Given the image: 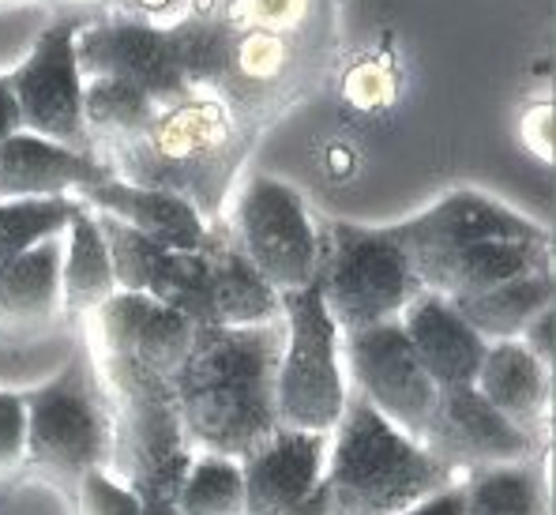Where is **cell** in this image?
Returning a JSON list of instances; mask_svg holds the SVG:
<instances>
[{"label": "cell", "instance_id": "obj_38", "mask_svg": "<svg viewBox=\"0 0 556 515\" xmlns=\"http://www.w3.org/2000/svg\"><path fill=\"white\" fill-rule=\"evenodd\" d=\"M553 331H556V316H553V309H545V313L534 316V321L527 324V331L519 335L522 347H527L538 362L549 365V369H553Z\"/></svg>", "mask_w": 556, "mask_h": 515}, {"label": "cell", "instance_id": "obj_17", "mask_svg": "<svg viewBox=\"0 0 556 515\" xmlns=\"http://www.w3.org/2000/svg\"><path fill=\"white\" fill-rule=\"evenodd\" d=\"M79 203H87L91 211H110L121 223H128L132 230L147 234L151 241H159L162 249H181V252H200L211 244L218 223H207L185 196L169 192V188H151V185H132L110 177V181L87 185L79 192H72Z\"/></svg>", "mask_w": 556, "mask_h": 515}, {"label": "cell", "instance_id": "obj_8", "mask_svg": "<svg viewBox=\"0 0 556 515\" xmlns=\"http://www.w3.org/2000/svg\"><path fill=\"white\" fill-rule=\"evenodd\" d=\"M327 56H331V46L324 42L264 27H233L230 64L215 95L226 98L237 117L260 133L278 113L313 95Z\"/></svg>", "mask_w": 556, "mask_h": 515}, {"label": "cell", "instance_id": "obj_22", "mask_svg": "<svg viewBox=\"0 0 556 515\" xmlns=\"http://www.w3.org/2000/svg\"><path fill=\"white\" fill-rule=\"evenodd\" d=\"M203 256L211 267V324L241 328V324H267L282 316L278 290L252 267L226 223H218Z\"/></svg>", "mask_w": 556, "mask_h": 515}, {"label": "cell", "instance_id": "obj_31", "mask_svg": "<svg viewBox=\"0 0 556 515\" xmlns=\"http://www.w3.org/2000/svg\"><path fill=\"white\" fill-rule=\"evenodd\" d=\"M143 293H151L162 305L177 309L195 328L211 324V267L203 249L200 252L166 249L159 264H154L151 282H147Z\"/></svg>", "mask_w": 556, "mask_h": 515}, {"label": "cell", "instance_id": "obj_5", "mask_svg": "<svg viewBox=\"0 0 556 515\" xmlns=\"http://www.w3.org/2000/svg\"><path fill=\"white\" fill-rule=\"evenodd\" d=\"M20 395L27 411V463L76 501L79 481L110 463L113 414L102 376L87 357H68L49 380Z\"/></svg>", "mask_w": 556, "mask_h": 515}, {"label": "cell", "instance_id": "obj_32", "mask_svg": "<svg viewBox=\"0 0 556 515\" xmlns=\"http://www.w3.org/2000/svg\"><path fill=\"white\" fill-rule=\"evenodd\" d=\"M181 515H241L244 512V478L241 463L230 455H195L174 497Z\"/></svg>", "mask_w": 556, "mask_h": 515}, {"label": "cell", "instance_id": "obj_27", "mask_svg": "<svg viewBox=\"0 0 556 515\" xmlns=\"http://www.w3.org/2000/svg\"><path fill=\"white\" fill-rule=\"evenodd\" d=\"M166 27L188 87L192 91H215L226 76V64H230L233 23L218 12H207V8H188Z\"/></svg>", "mask_w": 556, "mask_h": 515}, {"label": "cell", "instance_id": "obj_40", "mask_svg": "<svg viewBox=\"0 0 556 515\" xmlns=\"http://www.w3.org/2000/svg\"><path fill=\"white\" fill-rule=\"evenodd\" d=\"M399 515H466V501H463V486H447L440 493L425 497V501L410 504Z\"/></svg>", "mask_w": 556, "mask_h": 515}, {"label": "cell", "instance_id": "obj_23", "mask_svg": "<svg viewBox=\"0 0 556 515\" xmlns=\"http://www.w3.org/2000/svg\"><path fill=\"white\" fill-rule=\"evenodd\" d=\"M64 237H49L35 249L0 264V328H42L61 309Z\"/></svg>", "mask_w": 556, "mask_h": 515}, {"label": "cell", "instance_id": "obj_43", "mask_svg": "<svg viewBox=\"0 0 556 515\" xmlns=\"http://www.w3.org/2000/svg\"><path fill=\"white\" fill-rule=\"evenodd\" d=\"M230 0H192V8H207V12H223Z\"/></svg>", "mask_w": 556, "mask_h": 515}, {"label": "cell", "instance_id": "obj_7", "mask_svg": "<svg viewBox=\"0 0 556 515\" xmlns=\"http://www.w3.org/2000/svg\"><path fill=\"white\" fill-rule=\"evenodd\" d=\"M282 301V362H278V422L290 429L331 432L346 406L342 331L324 305L320 282L278 293Z\"/></svg>", "mask_w": 556, "mask_h": 515}, {"label": "cell", "instance_id": "obj_26", "mask_svg": "<svg viewBox=\"0 0 556 515\" xmlns=\"http://www.w3.org/2000/svg\"><path fill=\"white\" fill-rule=\"evenodd\" d=\"M162 105L143 87L128 84L121 76H87L84 79V121L91 133L94 151H110L143 136L154 125Z\"/></svg>", "mask_w": 556, "mask_h": 515}, {"label": "cell", "instance_id": "obj_16", "mask_svg": "<svg viewBox=\"0 0 556 515\" xmlns=\"http://www.w3.org/2000/svg\"><path fill=\"white\" fill-rule=\"evenodd\" d=\"M327 444H331L327 432L278 425L271 437H264L252 452H244L237 460L244 478V512L282 515L305 501L324 474Z\"/></svg>", "mask_w": 556, "mask_h": 515}, {"label": "cell", "instance_id": "obj_6", "mask_svg": "<svg viewBox=\"0 0 556 515\" xmlns=\"http://www.w3.org/2000/svg\"><path fill=\"white\" fill-rule=\"evenodd\" d=\"M316 282L339 331H362L383 321H399V313L425 290L414 260L388 226L362 223L324 226Z\"/></svg>", "mask_w": 556, "mask_h": 515}, {"label": "cell", "instance_id": "obj_10", "mask_svg": "<svg viewBox=\"0 0 556 515\" xmlns=\"http://www.w3.org/2000/svg\"><path fill=\"white\" fill-rule=\"evenodd\" d=\"M76 35L79 23H49L30 53L8 72V84L20 105V128L76 151H94L84 121V72L76 61Z\"/></svg>", "mask_w": 556, "mask_h": 515}, {"label": "cell", "instance_id": "obj_33", "mask_svg": "<svg viewBox=\"0 0 556 515\" xmlns=\"http://www.w3.org/2000/svg\"><path fill=\"white\" fill-rule=\"evenodd\" d=\"M94 223L102 230L105 252H110V267H113V279H117V290H136L143 293L147 282H151L154 264L162 260V244L151 241L147 234L132 230L128 223H121L117 215L110 211H94Z\"/></svg>", "mask_w": 556, "mask_h": 515}, {"label": "cell", "instance_id": "obj_42", "mask_svg": "<svg viewBox=\"0 0 556 515\" xmlns=\"http://www.w3.org/2000/svg\"><path fill=\"white\" fill-rule=\"evenodd\" d=\"M143 515H181V512H177V504L169 501V504H143Z\"/></svg>", "mask_w": 556, "mask_h": 515}, {"label": "cell", "instance_id": "obj_36", "mask_svg": "<svg viewBox=\"0 0 556 515\" xmlns=\"http://www.w3.org/2000/svg\"><path fill=\"white\" fill-rule=\"evenodd\" d=\"M27 463V411L20 391H0V478Z\"/></svg>", "mask_w": 556, "mask_h": 515}, {"label": "cell", "instance_id": "obj_4", "mask_svg": "<svg viewBox=\"0 0 556 515\" xmlns=\"http://www.w3.org/2000/svg\"><path fill=\"white\" fill-rule=\"evenodd\" d=\"M94 369L102 376L113 414L110 474L132 489L139 504H169L181 489L192 444L185 437L181 411L166 376L110 350H94Z\"/></svg>", "mask_w": 556, "mask_h": 515}, {"label": "cell", "instance_id": "obj_39", "mask_svg": "<svg viewBox=\"0 0 556 515\" xmlns=\"http://www.w3.org/2000/svg\"><path fill=\"white\" fill-rule=\"evenodd\" d=\"M87 4H91V0H87ZM110 4L125 8V15H143V20H154V23H169L181 12H188L192 0H110Z\"/></svg>", "mask_w": 556, "mask_h": 515}, {"label": "cell", "instance_id": "obj_19", "mask_svg": "<svg viewBox=\"0 0 556 515\" xmlns=\"http://www.w3.org/2000/svg\"><path fill=\"white\" fill-rule=\"evenodd\" d=\"M414 272L425 290L444 298L478 293L519 275L553 272V237H519V241H473L440 256L414 260Z\"/></svg>", "mask_w": 556, "mask_h": 515}, {"label": "cell", "instance_id": "obj_29", "mask_svg": "<svg viewBox=\"0 0 556 515\" xmlns=\"http://www.w3.org/2000/svg\"><path fill=\"white\" fill-rule=\"evenodd\" d=\"M84 203L76 196H15L0 200V264L35 249L49 237H64Z\"/></svg>", "mask_w": 556, "mask_h": 515}, {"label": "cell", "instance_id": "obj_20", "mask_svg": "<svg viewBox=\"0 0 556 515\" xmlns=\"http://www.w3.org/2000/svg\"><path fill=\"white\" fill-rule=\"evenodd\" d=\"M406 339L417 350L421 365L437 380V388L473 384L481 369L489 342L459 316V309L437 290H421L410 305L399 313Z\"/></svg>", "mask_w": 556, "mask_h": 515}, {"label": "cell", "instance_id": "obj_18", "mask_svg": "<svg viewBox=\"0 0 556 515\" xmlns=\"http://www.w3.org/2000/svg\"><path fill=\"white\" fill-rule=\"evenodd\" d=\"M113 169L102 154L76 151L46 140L27 128H15L0 140V200L15 196H72L87 185L110 181Z\"/></svg>", "mask_w": 556, "mask_h": 515}, {"label": "cell", "instance_id": "obj_2", "mask_svg": "<svg viewBox=\"0 0 556 515\" xmlns=\"http://www.w3.org/2000/svg\"><path fill=\"white\" fill-rule=\"evenodd\" d=\"M256 136V128L244 125L226 98L192 91L181 102L162 105L143 136L110 147L102 159L121 181L169 188L185 196L207 223H223V203Z\"/></svg>", "mask_w": 556, "mask_h": 515}, {"label": "cell", "instance_id": "obj_30", "mask_svg": "<svg viewBox=\"0 0 556 515\" xmlns=\"http://www.w3.org/2000/svg\"><path fill=\"white\" fill-rule=\"evenodd\" d=\"M218 15H226L233 27L282 30V35H298L324 46H331L334 38L331 0H230Z\"/></svg>", "mask_w": 556, "mask_h": 515}, {"label": "cell", "instance_id": "obj_37", "mask_svg": "<svg viewBox=\"0 0 556 515\" xmlns=\"http://www.w3.org/2000/svg\"><path fill=\"white\" fill-rule=\"evenodd\" d=\"M553 121H556V110L553 102H530L519 117V136L530 151L538 154L542 162H553Z\"/></svg>", "mask_w": 556, "mask_h": 515}, {"label": "cell", "instance_id": "obj_35", "mask_svg": "<svg viewBox=\"0 0 556 515\" xmlns=\"http://www.w3.org/2000/svg\"><path fill=\"white\" fill-rule=\"evenodd\" d=\"M79 515H143V504L132 489H125L105 467H98L79 481L76 493Z\"/></svg>", "mask_w": 556, "mask_h": 515}, {"label": "cell", "instance_id": "obj_24", "mask_svg": "<svg viewBox=\"0 0 556 515\" xmlns=\"http://www.w3.org/2000/svg\"><path fill=\"white\" fill-rule=\"evenodd\" d=\"M553 298H556L553 272H534L501 286H489V290L478 293H459V298H447V301L459 309V316L481 339L501 342V339H519L534 316L553 309Z\"/></svg>", "mask_w": 556, "mask_h": 515}, {"label": "cell", "instance_id": "obj_9", "mask_svg": "<svg viewBox=\"0 0 556 515\" xmlns=\"http://www.w3.org/2000/svg\"><path fill=\"white\" fill-rule=\"evenodd\" d=\"M230 230L241 252L252 260V267L278 293L298 290V286L316 279L320 230H316L298 188L278 181V177L256 174L241 188Z\"/></svg>", "mask_w": 556, "mask_h": 515}, {"label": "cell", "instance_id": "obj_28", "mask_svg": "<svg viewBox=\"0 0 556 515\" xmlns=\"http://www.w3.org/2000/svg\"><path fill=\"white\" fill-rule=\"evenodd\" d=\"M466 515H553L542 470L527 463H493L466 470Z\"/></svg>", "mask_w": 556, "mask_h": 515}, {"label": "cell", "instance_id": "obj_1", "mask_svg": "<svg viewBox=\"0 0 556 515\" xmlns=\"http://www.w3.org/2000/svg\"><path fill=\"white\" fill-rule=\"evenodd\" d=\"M286 324H203L169 376L185 437L211 455L241 460L278 429V362Z\"/></svg>", "mask_w": 556, "mask_h": 515}, {"label": "cell", "instance_id": "obj_13", "mask_svg": "<svg viewBox=\"0 0 556 515\" xmlns=\"http://www.w3.org/2000/svg\"><path fill=\"white\" fill-rule=\"evenodd\" d=\"M421 444L455 474L493 463H527L538 452V440L504 418L473 384L440 388Z\"/></svg>", "mask_w": 556, "mask_h": 515}, {"label": "cell", "instance_id": "obj_11", "mask_svg": "<svg viewBox=\"0 0 556 515\" xmlns=\"http://www.w3.org/2000/svg\"><path fill=\"white\" fill-rule=\"evenodd\" d=\"M342 357L357 395L406 437L421 440L440 388L410 347L403 324L383 321L362 331H342Z\"/></svg>", "mask_w": 556, "mask_h": 515}, {"label": "cell", "instance_id": "obj_3", "mask_svg": "<svg viewBox=\"0 0 556 515\" xmlns=\"http://www.w3.org/2000/svg\"><path fill=\"white\" fill-rule=\"evenodd\" d=\"M331 432L320 481L282 515H399L459 478L425 452L421 440L406 437L372 411L357 391H350Z\"/></svg>", "mask_w": 556, "mask_h": 515}, {"label": "cell", "instance_id": "obj_41", "mask_svg": "<svg viewBox=\"0 0 556 515\" xmlns=\"http://www.w3.org/2000/svg\"><path fill=\"white\" fill-rule=\"evenodd\" d=\"M20 128V105H15L12 84H8V72H0V140L12 136Z\"/></svg>", "mask_w": 556, "mask_h": 515}, {"label": "cell", "instance_id": "obj_25", "mask_svg": "<svg viewBox=\"0 0 556 515\" xmlns=\"http://www.w3.org/2000/svg\"><path fill=\"white\" fill-rule=\"evenodd\" d=\"M117 293L110 252H105L102 230L94 223V211L79 208L72 226L64 230V256H61V305L76 316L94 313L102 301Z\"/></svg>", "mask_w": 556, "mask_h": 515}, {"label": "cell", "instance_id": "obj_21", "mask_svg": "<svg viewBox=\"0 0 556 515\" xmlns=\"http://www.w3.org/2000/svg\"><path fill=\"white\" fill-rule=\"evenodd\" d=\"M473 388L496 406L508 422L519 425L522 432L542 444L549 432V411H553V369L538 362L522 339H501L489 342L481 369L473 376Z\"/></svg>", "mask_w": 556, "mask_h": 515}, {"label": "cell", "instance_id": "obj_44", "mask_svg": "<svg viewBox=\"0 0 556 515\" xmlns=\"http://www.w3.org/2000/svg\"><path fill=\"white\" fill-rule=\"evenodd\" d=\"M241 515H249V512H241Z\"/></svg>", "mask_w": 556, "mask_h": 515}, {"label": "cell", "instance_id": "obj_15", "mask_svg": "<svg viewBox=\"0 0 556 515\" xmlns=\"http://www.w3.org/2000/svg\"><path fill=\"white\" fill-rule=\"evenodd\" d=\"M87 328H91L94 350L125 354L143 369L169 380L177 365H181V357L188 354V347H192L195 324L177 309L154 301L151 293L117 290L94 313H87Z\"/></svg>", "mask_w": 556, "mask_h": 515}, {"label": "cell", "instance_id": "obj_45", "mask_svg": "<svg viewBox=\"0 0 556 515\" xmlns=\"http://www.w3.org/2000/svg\"><path fill=\"white\" fill-rule=\"evenodd\" d=\"M188 8H192V4H188Z\"/></svg>", "mask_w": 556, "mask_h": 515}, {"label": "cell", "instance_id": "obj_34", "mask_svg": "<svg viewBox=\"0 0 556 515\" xmlns=\"http://www.w3.org/2000/svg\"><path fill=\"white\" fill-rule=\"evenodd\" d=\"M342 95L362 113L388 110L399 95L395 64H391L388 56H365V61L350 64L346 76H342Z\"/></svg>", "mask_w": 556, "mask_h": 515}, {"label": "cell", "instance_id": "obj_14", "mask_svg": "<svg viewBox=\"0 0 556 515\" xmlns=\"http://www.w3.org/2000/svg\"><path fill=\"white\" fill-rule=\"evenodd\" d=\"M391 237L406 249L410 260L440 256L473 241H519V237H553L545 226L527 218L522 211L493 200L478 188H452L437 203L417 211L414 218L388 226Z\"/></svg>", "mask_w": 556, "mask_h": 515}, {"label": "cell", "instance_id": "obj_12", "mask_svg": "<svg viewBox=\"0 0 556 515\" xmlns=\"http://www.w3.org/2000/svg\"><path fill=\"white\" fill-rule=\"evenodd\" d=\"M76 61L84 79L121 76L143 87L159 105H174L192 95L169 42V27L143 15H113V20L79 27Z\"/></svg>", "mask_w": 556, "mask_h": 515}]
</instances>
